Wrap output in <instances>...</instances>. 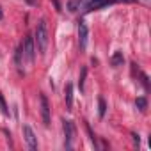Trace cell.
I'll return each instance as SVG.
<instances>
[{
  "instance_id": "obj_1",
  "label": "cell",
  "mask_w": 151,
  "mask_h": 151,
  "mask_svg": "<svg viewBox=\"0 0 151 151\" xmlns=\"http://www.w3.org/2000/svg\"><path fill=\"white\" fill-rule=\"evenodd\" d=\"M34 43L37 45V50L43 55L46 52V46H48V29H46V22L45 20L37 22L36 32H34Z\"/></svg>"
},
{
  "instance_id": "obj_2",
  "label": "cell",
  "mask_w": 151,
  "mask_h": 151,
  "mask_svg": "<svg viewBox=\"0 0 151 151\" xmlns=\"http://www.w3.org/2000/svg\"><path fill=\"white\" fill-rule=\"evenodd\" d=\"M22 53L27 57L29 62H34V57H36V43H34V37L32 36H25V39L22 43Z\"/></svg>"
},
{
  "instance_id": "obj_3",
  "label": "cell",
  "mask_w": 151,
  "mask_h": 151,
  "mask_svg": "<svg viewBox=\"0 0 151 151\" xmlns=\"http://www.w3.org/2000/svg\"><path fill=\"white\" fill-rule=\"evenodd\" d=\"M62 128H64V137H66L64 146H66V149H71L73 139H75V124H73V121L64 119V121H62Z\"/></svg>"
},
{
  "instance_id": "obj_4",
  "label": "cell",
  "mask_w": 151,
  "mask_h": 151,
  "mask_svg": "<svg viewBox=\"0 0 151 151\" xmlns=\"http://www.w3.org/2000/svg\"><path fill=\"white\" fill-rule=\"evenodd\" d=\"M39 103H41V117H43V124L45 126H50V105H48V100L45 94H39Z\"/></svg>"
},
{
  "instance_id": "obj_5",
  "label": "cell",
  "mask_w": 151,
  "mask_h": 151,
  "mask_svg": "<svg viewBox=\"0 0 151 151\" xmlns=\"http://www.w3.org/2000/svg\"><path fill=\"white\" fill-rule=\"evenodd\" d=\"M23 135H25L27 146H29L30 149H37V137H36L34 130H32L29 124H25V126H23Z\"/></svg>"
},
{
  "instance_id": "obj_6",
  "label": "cell",
  "mask_w": 151,
  "mask_h": 151,
  "mask_svg": "<svg viewBox=\"0 0 151 151\" xmlns=\"http://www.w3.org/2000/svg\"><path fill=\"white\" fill-rule=\"evenodd\" d=\"M87 36H89L87 25H86L84 22H80V23H78V46H80L82 52H84L86 46H87Z\"/></svg>"
},
{
  "instance_id": "obj_7",
  "label": "cell",
  "mask_w": 151,
  "mask_h": 151,
  "mask_svg": "<svg viewBox=\"0 0 151 151\" xmlns=\"http://www.w3.org/2000/svg\"><path fill=\"white\" fill-rule=\"evenodd\" d=\"M112 4V0H87V4H86V13L89 11H94V9H101V7H107Z\"/></svg>"
},
{
  "instance_id": "obj_8",
  "label": "cell",
  "mask_w": 151,
  "mask_h": 151,
  "mask_svg": "<svg viewBox=\"0 0 151 151\" xmlns=\"http://www.w3.org/2000/svg\"><path fill=\"white\" fill-rule=\"evenodd\" d=\"M64 100H66V109L73 110V86L71 84H66L64 87Z\"/></svg>"
},
{
  "instance_id": "obj_9",
  "label": "cell",
  "mask_w": 151,
  "mask_h": 151,
  "mask_svg": "<svg viewBox=\"0 0 151 151\" xmlns=\"http://www.w3.org/2000/svg\"><path fill=\"white\" fill-rule=\"evenodd\" d=\"M123 62H124L123 52H114V55L110 57V64H112L114 68H119V66H123Z\"/></svg>"
},
{
  "instance_id": "obj_10",
  "label": "cell",
  "mask_w": 151,
  "mask_h": 151,
  "mask_svg": "<svg viewBox=\"0 0 151 151\" xmlns=\"http://www.w3.org/2000/svg\"><path fill=\"white\" fill-rule=\"evenodd\" d=\"M135 107H137L140 112H146V109H147V100H146L144 96L137 98V100H135Z\"/></svg>"
},
{
  "instance_id": "obj_11",
  "label": "cell",
  "mask_w": 151,
  "mask_h": 151,
  "mask_svg": "<svg viewBox=\"0 0 151 151\" xmlns=\"http://www.w3.org/2000/svg\"><path fill=\"white\" fill-rule=\"evenodd\" d=\"M84 2V0H68V9L71 11V13H75V11H78L80 9V4Z\"/></svg>"
},
{
  "instance_id": "obj_12",
  "label": "cell",
  "mask_w": 151,
  "mask_h": 151,
  "mask_svg": "<svg viewBox=\"0 0 151 151\" xmlns=\"http://www.w3.org/2000/svg\"><path fill=\"white\" fill-rule=\"evenodd\" d=\"M86 77H87V68H82L80 77H78V89H80V93H84V82H86Z\"/></svg>"
},
{
  "instance_id": "obj_13",
  "label": "cell",
  "mask_w": 151,
  "mask_h": 151,
  "mask_svg": "<svg viewBox=\"0 0 151 151\" xmlns=\"http://www.w3.org/2000/svg\"><path fill=\"white\" fill-rule=\"evenodd\" d=\"M0 109H2V114H4V116H9V109H7V103H6L2 93H0Z\"/></svg>"
},
{
  "instance_id": "obj_14",
  "label": "cell",
  "mask_w": 151,
  "mask_h": 151,
  "mask_svg": "<svg viewBox=\"0 0 151 151\" xmlns=\"http://www.w3.org/2000/svg\"><path fill=\"white\" fill-rule=\"evenodd\" d=\"M98 103H100V117H103V116H105V112H107V103H105V100H103V98H100V100H98Z\"/></svg>"
},
{
  "instance_id": "obj_15",
  "label": "cell",
  "mask_w": 151,
  "mask_h": 151,
  "mask_svg": "<svg viewBox=\"0 0 151 151\" xmlns=\"http://www.w3.org/2000/svg\"><path fill=\"white\" fill-rule=\"evenodd\" d=\"M86 130H87V133H89V139H91V142H93V146L94 147H98V144H96V137H94V133H93V130H91V126L86 123Z\"/></svg>"
},
{
  "instance_id": "obj_16",
  "label": "cell",
  "mask_w": 151,
  "mask_h": 151,
  "mask_svg": "<svg viewBox=\"0 0 151 151\" xmlns=\"http://www.w3.org/2000/svg\"><path fill=\"white\" fill-rule=\"evenodd\" d=\"M140 78H142V84H144V87H146V89H149V84H147V77H146L144 73L140 75Z\"/></svg>"
},
{
  "instance_id": "obj_17",
  "label": "cell",
  "mask_w": 151,
  "mask_h": 151,
  "mask_svg": "<svg viewBox=\"0 0 151 151\" xmlns=\"http://www.w3.org/2000/svg\"><path fill=\"white\" fill-rule=\"evenodd\" d=\"M132 137H133V142L139 146V135H137V133H132Z\"/></svg>"
},
{
  "instance_id": "obj_18",
  "label": "cell",
  "mask_w": 151,
  "mask_h": 151,
  "mask_svg": "<svg viewBox=\"0 0 151 151\" xmlns=\"http://www.w3.org/2000/svg\"><path fill=\"white\" fill-rule=\"evenodd\" d=\"M52 2L55 4V9H57V11H60V4H59V0H52Z\"/></svg>"
},
{
  "instance_id": "obj_19",
  "label": "cell",
  "mask_w": 151,
  "mask_h": 151,
  "mask_svg": "<svg viewBox=\"0 0 151 151\" xmlns=\"http://www.w3.org/2000/svg\"><path fill=\"white\" fill-rule=\"evenodd\" d=\"M116 2H128V4H132V2H135V0H116Z\"/></svg>"
},
{
  "instance_id": "obj_20",
  "label": "cell",
  "mask_w": 151,
  "mask_h": 151,
  "mask_svg": "<svg viewBox=\"0 0 151 151\" xmlns=\"http://www.w3.org/2000/svg\"><path fill=\"white\" fill-rule=\"evenodd\" d=\"M27 2H29L30 6H36V0H27Z\"/></svg>"
},
{
  "instance_id": "obj_21",
  "label": "cell",
  "mask_w": 151,
  "mask_h": 151,
  "mask_svg": "<svg viewBox=\"0 0 151 151\" xmlns=\"http://www.w3.org/2000/svg\"><path fill=\"white\" fill-rule=\"evenodd\" d=\"M2 16H4V14H2V7H0V20H2Z\"/></svg>"
}]
</instances>
